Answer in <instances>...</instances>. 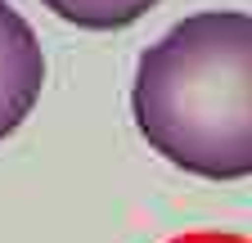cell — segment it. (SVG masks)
I'll use <instances>...</instances> for the list:
<instances>
[{
    "label": "cell",
    "mask_w": 252,
    "mask_h": 243,
    "mask_svg": "<svg viewBox=\"0 0 252 243\" xmlns=\"http://www.w3.org/2000/svg\"><path fill=\"white\" fill-rule=\"evenodd\" d=\"M50 14H59L63 23L90 27V32H113V27H126L144 18L158 0H41Z\"/></svg>",
    "instance_id": "cell-3"
},
{
    "label": "cell",
    "mask_w": 252,
    "mask_h": 243,
    "mask_svg": "<svg viewBox=\"0 0 252 243\" xmlns=\"http://www.w3.org/2000/svg\"><path fill=\"white\" fill-rule=\"evenodd\" d=\"M167 243H252L248 234H230V230H189V234H176Z\"/></svg>",
    "instance_id": "cell-4"
},
{
    "label": "cell",
    "mask_w": 252,
    "mask_h": 243,
    "mask_svg": "<svg viewBox=\"0 0 252 243\" xmlns=\"http://www.w3.org/2000/svg\"><path fill=\"white\" fill-rule=\"evenodd\" d=\"M45 86V54L32 23L0 0V140L23 126Z\"/></svg>",
    "instance_id": "cell-2"
},
{
    "label": "cell",
    "mask_w": 252,
    "mask_h": 243,
    "mask_svg": "<svg viewBox=\"0 0 252 243\" xmlns=\"http://www.w3.org/2000/svg\"><path fill=\"white\" fill-rule=\"evenodd\" d=\"M131 113L171 167L203 180L252 176V14L180 18L140 54Z\"/></svg>",
    "instance_id": "cell-1"
}]
</instances>
